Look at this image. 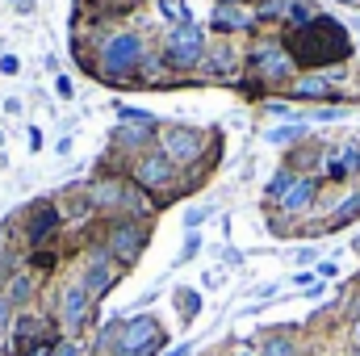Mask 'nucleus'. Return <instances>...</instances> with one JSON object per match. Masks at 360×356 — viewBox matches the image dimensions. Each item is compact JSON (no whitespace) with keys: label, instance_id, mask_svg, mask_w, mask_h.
Segmentation results:
<instances>
[{"label":"nucleus","instance_id":"obj_4","mask_svg":"<svg viewBox=\"0 0 360 356\" xmlns=\"http://www.w3.org/2000/svg\"><path fill=\"white\" fill-rule=\"evenodd\" d=\"M205 51H210L205 25L188 21V25H176V30L164 34V51H160V55H164L168 72H197L201 59H205Z\"/></svg>","mask_w":360,"mask_h":356},{"label":"nucleus","instance_id":"obj_27","mask_svg":"<svg viewBox=\"0 0 360 356\" xmlns=\"http://www.w3.org/2000/svg\"><path fill=\"white\" fill-rule=\"evenodd\" d=\"M176 306H180V319H197L201 314V293L197 289H176Z\"/></svg>","mask_w":360,"mask_h":356},{"label":"nucleus","instance_id":"obj_12","mask_svg":"<svg viewBox=\"0 0 360 356\" xmlns=\"http://www.w3.org/2000/svg\"><path fill=\"white\" fill-rule=\"evenodd\" d=\"M252 25H256V13H252L248 4H214V13H210V30L222 34V38L248 34Z\"/></svg>","mask_w":360,"mask_h":356},{"label":"nucleus","instance_id":"obj_41","mask_svg":"<svg viewBox=\"0 0 360 356\" xmlns=\"http://www.w3.org/2000/svg\"><path fill=\"white\" fill-rule=\"evenodd\" d=\"M335 4H348V8H360V0H335Z\"/></svg>","mask_w":360,"mask_h":356},{"label":"nucleus","instance_id":"obj_25","mask_svg":"<svg viewBox=\"0 0 360 356\" xmlns=\"http://www.w3.org/2000/svg\"><path fill=\"white\" fill-rule=\"evenodd\" d=\"M293 180H297V172H293V168H281V172L264 184V201H281V197H285V189H289Z\"/></svg>","mask_w":360,"mask_h":356},{"label":"nucleus","instance_id":"obj_8","mask_svg":"<svg viewBox=\"0 0 360 356\" xmlns=\"http://www.w3.org/2000/svg\"><path fill=\"white\" fill-rule=\"evenodd\" d=\"M21 222H25V231H21V235H25V243H30V248H42V243L63 227V210H59L55 201H46V197H42V201H34V205L25 210V218H21Z\"/></svg>","mask_w":360,"mask_h":356},{"label":"nucleus","instance_id":"obj_6","mask_svg":"<svg viewBox=\"0 0 360 356\" xmlns=\"http://www.w3.org/2000/svg\"><path fill=\"white\" fill-rule=\"evenodd\" d=\"M130 180L139 189H147L151 197H160V193H172L180 184V164L172 155H164L160 147H151V151H143V155L130 160Z\"/></svg>","mask_w":360,"mask_h":356},{"label":"nucleus","instance_id":"obj_24","mask_svg":"<svg viewBox=\"0 0 360 356\" xmlns=\"http://www.w3.org/2000/svg\"><path fill=\"white\" fill-rule=\"evenodd\" d=\"M63 340H59V331H46L42 340H34V344H25V348H13V356H55Z\"/></svg>","mask_w":360,"mask_h":356},{"label":"nucleus","instance_id":"obj_20","mask_svg":"<svg viewBox=\"0 0 360 356\" xmlns=\"http://www.w3.org/2000/svg\"><path fill=\"white\" fill-rule=\"evenodd\" d=\"M122 189H126V180H92L89 201L92 205H122Z\"/></svg>","mask_w":360,"mask_h":356},{"label":"nucleus","instance_id":"obj_34","mask_svg":"<svg viewBox=\"0 0 360 356\" xmlns=\"http://www.w3.org/2000/svg\"><path fill=\"white\" fill-rule=\"evenodd\" d=\"M21 72V59L17 55H0V76H17Z\"/></svg>","mask_w":360,"mask_h":356},{"label":"nucleus","instance_id":"obj_7","mask_svg":"<svg viewBox=\"0 0 360 356\" xmlns=\"http://www.w3.org/2000/svg\"><path fill=\"white\" fill-rule=\"evenodd\" d=\"M205 130H197V126H164L160 130V139H155V147L164 151V155H172L176 164H197L201 160V151H205Z\"/></svg>","mask_w":360,"mask_h":356},{"label":"nucleus","instance_id":"obj_35","mask_svg":"<svg viewBox=\"0 0 360 356\" xmlns=\"http://www.w3.org/2000/svg\"><path fill=\"white\" fill-rule=\"evenodd\" d=\"M8 327H13V302L0 293V331H8Z\"/></svg>","mask_w":360,"mask_h":356},{"label":"nucleus","instance_id":"obj_13","mask_svg":"<svg viewBox=\"0 0 360 356\" xmlns=\"http://www.w3.org/2000/svg\"><path fill=\"white\" fill-rule=\"evenodd\" d=\"M197 72H201L205 80H235V72H239V55L231 51V42H218V46L205 51V59H201Z\"/></svg>","mask_w":360,"mask_h":356},{"label":"nucleus","instance_id":"obj_44","mask_svg":"<svg viewBox=\"0 0 360 356\" xmlns=\"http://www.w3.org/2000/svg\"><path fill=\"white\" fill-rule=\"evenodd\" d=\"M352 248H356V252H360V235H356V239H352Z\"/></svg>","mask_w":360,"mask_h":356},{"label":"nucleus","instance_id":"obj_16","mask_svg":"<svg viewBox=\"0 0 360 356\" xmlns=\"http://www.w3.org/2000/svg\"><path fill=\"white\" fill-rule=\"evenodd\" d=\"M289 92H293V101H335V89H331V80L323 72H310V76L293 80Z\"/></svg>","mask_w":360,"mask_h":356},{"label":"nucleus","instance_id":"obj_19","mask_svg":"<svg viewBox=\"0 0 360 356\" xmlns=\"http://www.w3.org/2000/svg\"><path fill=\"white\" fill-rule=\"evenodd\" d=\"M164 72H168L164 55H147V59L139 63V72H134V84H143V89H160V84H164Z\"/></svg>","mask_w":360,"mask_h":356},{"label":"nucleus","instance_id":"obj_23","mask_svg":"<svg viewBox=\"0 0 360 356\" xmlns=\"http://www.w3.org/2000/svg\"><path fill=\"white\" fill-rule=\"evenodd\" d=\"M117 327H122V319H109V323L96 331V340H92V352H96V356H113V344H117Z\"/></svg>","mask_w":360,"mask_h":356},{"label":"nucleus","instance_id":"obj_5","mask_svg":"<svg viewBox=\"0 0 360 356\" xmlns=\"http://www.w3.org/2000/svg\"><path fill=\"white\" fill-rule=\"evenodd\" d=\"M147 243H151V222H143V218H113V227L105 235V252L113 256L117 268L139 265V256L147 252Z\"/></svg>","mask_w":360,"mask_h":356},{"label":"nucleus","instance_id":"obj_31","mask_svg":"<svg viewBox=\"0 0 360 356\" xmlns=\"http://www.w3.org/2000/svg\"><path fill=\"white\" fill-rule=\"evenodd\" d=\"M197 252H201V235H193V231H188V235H184V248H180V256H176V268L188 265Z\"/></svg>","mask_w":360,"mask_h":356},{"label":"nucleus","instance_id":"obj_42","mask_svg":"<svg viewBox=\"0 0 360 356\" xmlns=\"http://www.w3.org/2000/svg\"><path fill=\"white\" fill-rule=\"evenodd\" d=\"M352 340H356V344H360V319H356V327H352Z\"/></svg>","mask_w":360,"mask_h":356},{"label":"nucleus","instance_id":"obj_43","mask_svg":"<svg viewBox=\"0 0 360 356\" xmlns=\"http://www.w3.org/2000/svg\"><path fill=\"white\" fill-rule=\"evenodd\" d=\"M218 4H248V0H218Z\"/></svg>","mask_w":360,"mask_h":356},{"label":"nucleus","instance_id":"obj_38","mask_svg":"<svg viewBox=\"0 0 360 356\" xmlns=\"http://www.w3.org/2000/svg\"><path fill=\"white\" fill-rule=\"evenodd\" d=\"M160 356H193V344H176V348H168V352H160Z\"/></svg>","mask_w":360,"mask_h":356},{"label":"nucleus","instance_id":"obj_14","mask_svg":"<svg viewBox=\"0 0 360 356\" xmlns=\"http://www.w3.org/2000/svg\"><path fill=\"white\" fill-rule=\"evenodd\" d=\"M319 197V180L314 177H297L289 189H285V197L276 201L285 214H302V210H310V201Z\"/></svg>","mask_w":360,"mask_h":356},{"label":"nucleus","instance_id":"obj_30","mask_svg":"<svg viewBox=\"0 0 360 356\" xmlns=\"http://www.w3.org/2000/svg\"><path fill=\"white\" fill-rule=\"evenodd\" d=\"M352 218H360V193H352V197H344L340 205H335V227H344V222H352Z\"/></svg>","mask_w":360,"mask_h":356},{"label":"nucleus","instance_id":"obj_17","mask_svg":"<svg viewBox=\"0 0 360 356\" xmlns=\"http://www.w3.org/2000/svg\"><path fill=\"white\" fill-rule=\"evenodd\" d=\"M34 293H38V281H34L30 272H13L8 285H4V298L13 302V310H25V306L34 302Z\"/></svg>","mask_w":360,"mask_h":356},{"label":"nucleus","instance_id":"obj_9","mask_svg":"<svg viewBox=\"0 0 360 356\" xmlns=\"http://www.w3.org/2000/svg\"><path fill=\"white\" fill-rule=\"evenodd\" d=\"M92 314H96V302L89 298V289L76 281V285H68L63 293H59V323L76 336V331H84L92 323Z\"/></svg>","mask_w":360,"mask_h":356},{"label":"nucleus","instance_id":"obj_29","mask_svg":"<svg viewBox=\"0 0 360 356\" xmlns=\"http://www.w3.org/2000/svg\"><path fill=\"white\" fill-rule=\"evenodd\" d=\"M214 214H218V205H214V201H205V205H188V210H184V227H188V231H197V227H201V222H210Z\"/></svg>","mask_w":360,"mask_h":356},{"label":"nucleus","instance_id":"obj_21","mask_svg":"<svg viewBox=\"0 0 360 356\" xmlns=\"http://www.w3.org/2000/svg\"><path fill=\"white\" fill-rule=\"evenodd\" d=\"M306 117L302 122H285V126H272L269 134H264V143H272V147H289V143H302L306 139Z\"/></svg>","mask_w":360,"mask_h":356},{"label":"nucleus","instance_id":"obj_18","mask_svg":"<svg viewBox=\"0 0 360 356\" xmlns=\"http://www.w3.org/2000/svg\"><path fill=\"white\" fill-rule=\"evenodd\" d=\"M151 4H155V17H160L168 30H176V25H188V21H193L188 0H151Z\"/></svg>","mask_w":360,"mask_h":356},{"label":"nucleus","instance_id":"obj_40","mask_svg":"<svg viewBox=\"0 0 360 356\" xmlns=\"http://www.w3.org/2000/svg\"><path fill=\"white\" fill-rule=\"evenodd\" d=\"M30 260H34V265H42V268H46V265H55V256H51V252H34Z\"/></svg>","mask_w":360,"mask_h":356},{"label":"nucleus","instance_id":"obj_47","mask_svg":"<svg viewBox=\"0 0 360 356\" xmlns=\"http://www.w3.org/2000/svg\"><path fill=\"white\" fill-rule=\"evenodd\" d=\"M356 34H360V21H356Z\"/></svg>","mask_w":360,"mask_h":356},{"label":"nucleus","instance_id":"obj_1","mask_svg":"<svg viewBox=\"0 0 360 356\" xmlns=\"http://www.w3.org/2000/svg\"><path fill=\"white\" fill-rule=\"evenodd\" d=\"M281 46L289 51L293 68H306V72L331 68V63H340V59L352 55V38H348V30H344L340 21H331V17H314L310 25L293 30Z\"/></svg>","mask_w":360,"mask_h":356},{"label":"nucleus","instance_id":"obj_22","mask_svg":"<svg viewBox=\"0 0 360 356\" xmlns=\"http://www.w3.org/2000/svg\"><path fill=\"white\" fill-rule=\"evenodd\" d=\"M117 122H126V126H151V130H160V117H155V113H147V109H134V105H122V101H117Z\"/></svg>","mask_w":360,"mask_h":356},{"label":"nucleus","instance_id":"obj_3","mask_svg":"<svg viewBox=\"0 0 360 356\" xmlns=\"http://www.w3.org/2000/svg\"><path fill=\"white\" fill-rule=\"evenodd\" d=\"M168 352V331L155 314H130L122 319L117 327V344H113V356H160Z\"/></svg>","mask_w":360,"mask_h":356},{"label":"nucleus","instance_id":"obj_11","mask_svg":"<svg viewBox=\"0 0 360 356\" xmlns=\"http://www.w3.org/2000/svg\"><path fill=\"white\" fill-rule=\"evenodd\" d=\"M248 68H252L260 80H285V76H293V59H289V51H285L281 42L256 46L252 59H248Z\"/></svg>","mask_w":360,"mask_h":356},{"label":"nucleus","instance_id":"obj_36","mask_svg":"<svg viewBox=\"0 0 360 356\" xmlns=\"http://www.w3.org/2000/svg\"><path fill=\"white\" fill-rule=\"evenodd\" d=\"M25 143H30V151H42V130L30 126V130H25Z\"/></svg>","mask_w":360,"mask_h":356},{"label":"nucleus","instance_id":"obj_15","mask_svg":"<svg viewBox=\"0 0 360 356\" xmlns=\"http://www.w3.org/2000/svg\"><path fill=\"white\" fill-rule=\"evenodd\" d=\"M13 348H25V344H34V340H42L46 331H55L46 319H38V314H30V310H21V314H13Z\"/></svg>","mask_w":360,"mask_h":356},{"label":"nucleus","instance_id":"obj_26","mask_svg":"<svg viewBox=\"0 0 360 356\" xmlns=\"http://www.w3.org/2000/svg\"><path fill=\"white\" fill-rule=\"evenodd\" d=\"M285 17L302 30V25H310L319 13H314V4H310V0H289V4H285Z\"/></svg>","mask_w":360,"mask_h":356},{"label":"nucleus","instance_id":"obj_48","mask_svg":"<svg viewBox=\"0 0 360 356\" xmlns=\"http://www.w3.org/2000/svg\"><path fill=\"white\" fill-rule=\"evenodd\" d=\"M13 4H21V0H13Z\"/></svg>","mask_w":360,"mask_h":356},{"label":"nucleus","instance_id":"obj_46","mask_svg":"<svg viewBox=\"0 0 360 356\" xmlns=\"http://www.w3.org/2000/svg\"><path fill=\"white\" fill-rule=\"evenodd\" d=\"M122 4H139V0H122Z\"/></svg>","mask_w":360,"mask_h":356},{"label":"nucleus","instance_id":"obj_33","mask_svg":"<svg viewBox=\"0 0 360 356\" xmlns=\"http://www.w3.org/2000/svg\"><path fill=\"white\" fill-rule=\"evenodd\" d=\"M55 92H59L63 101H72V92H76V84H72V76H63V72H59V76H55Z\"/></svg>","mask_w":360,"mask_h":356},{"label":"nucleus","instance_id":"obj_39","mask_svg":"<svg viewBox=\"0 0 360 356\" xmlns=\"http://www.w3.org/2000/svg\"><path fill=\"white\" fill-rule=\"evenodd\" d=\"M335 272H340L335 260H323V265H319V276H335Z\"/></svg>","mask_w":360,"mask_h":356},{"label":"nucleus","instance_id":"obj_2","mask_svg":"<svg viewBox=\"0 0 360 356\" xmlns=\"http://www.w3.org/2000/svg\"><path fill=\"white\" fill-rule=\"evenodd\" d=\"M143 59H147L143 30H113L96 51V76L105 84H134V72Z\"/></svg>","mask_w":360,"mask_h":356},{"label":"nucleus","instance_id":"obj_10","mask_svg":"<svg viewBox=\"0 0 360 356\" xmlns=\"http://www.w3.org/2000/svg\"><path fill=\"white\" fill-rule=\"evenodd\" d=\"M117 276H122V268L113 265V256L105 252V248H96L92 252V260L84 265V276H80V285L89 289V298L92 302H101L113 285H117Z\"/></svg>","mask_w":360,"mask_h":356},{"label":"nucleus","instance_id":"obj_37","mask_svg":"<svg viewBox=\"0 0 360 356\" xmlns=\"http://www.w3.org/2000/svg\"><path fill=\"white\" fill-rule=\"evenodd\" d=\"M55 356H80V344H76V340H63V344L55 348Z\"/></svg>","mask_w":360,"mask_h":356},{"label":"nucleus","instance_id":"obj_32","mask_svg":"<svg viewBox=\"0 0 360 356\" xmlns=\"http://www.w3.org/2000/svg\"><path fill=\"white\" fill-rule=\"evenodd\" d=\"M344 117V109H331V105H323V109H314L306 122H340Z\"/></svg>","mask_w":360,"mask_h":356},{"label":"nucleus","instance_id":"obj_28","mask_svg":"<svg viewBox=\"0 0 360 356\" xmlns=\"http://www.w3.org/2000/svg\"><path fill=\"white\" fill-rule=\"evenodd\" d=\"M260 356H297V344H293L289 336H269V340L260 344Z\"/></svg>","mask_w":360,"mask_h":356},{"label":"nucleus","instance_id":"obj_45","mask_svg":"<svg viewBox=\"0 0 360 356\" xmlns=\"http://www.w3.org/2000/svg\"><path fill=\"white\" fill-rule=\"evenodd\" d=\"M0 265H4V243H0Z\"/></svg>","mask_w":360,"mask_h":356}]
</instances>
